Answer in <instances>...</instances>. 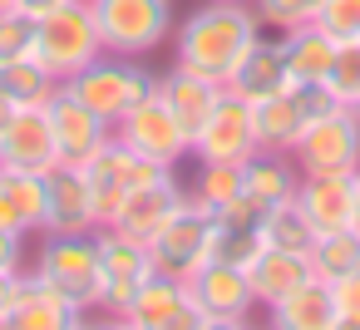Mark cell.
<instances>
[{
    "mask_svg": "<svg viewBox=\"0 0 360 330\" xmlns=\"http://www.w3.org/2000/svg\"><path fill=\"white\" fill-rule=\"evenodd\" d=\"M316 25H321V30H326L335 45L360 40V0H321Z\"/></svg>",
    "mask_w": 360,
    "mask_h": 330,
    "instance_id": "36",
    "label": "cell"
},
{
    "mask_svg": "<svg viewBox=\"0 0 360 330\" xmlns=\"http://www.w3.org/2000/svg\"><path fill=\"white\" fill-rule=\"evenodd\" d=\"M11 114H15V109H11L6 99H0V133H6V124H11Z\"/></svg>",
    "mask_w": 360,
    "mask_h": 330,
    "instance_id": "41",
    "label": "cell"
},
{
    "mask_svg": "<svg viewBox=\"0 0 360 330\" xmlns=\"http://www.w3.org/2000/svg\"><path fill=\"white\" fill-rule=\"evenodd\" d=\"M296 187H301V168H296V158H291V153L257 148V153L242 163V197H247L252 207H262V212H271V207L291 202V197H296Z\"/></svg>",
    "mask_w": 360,
    "mask_h": 330,
    "instance_id": "21",
    "label": "cell"
},
{
    "mask_svg": "<svg viewBox=\"0 0 360 330\" xmlns=\"http://www.w3.org/2000/svg\"><path fill=\"white\" fill-rule=\"evenodd\" d=\"M60 143H55V128L45 119V109H15L6 133H0V168L11 173H50L60 168Z\"/></svg>",
    "mask_w": 360,
    "mask_h": 330,
    "instance_id": "16",
    "label": "cell"
},
{
    "mask_svg": "<svg viewBox=\"0 0 360 330\" xmlns=\"http://www.w3.org/2000/svg\"><path fill=\"white\" fill-rule=\"evenodd\" d=\"M188 296L207 315V325H247L252 310H257V291H252L247 266H232V261H217V256H207L188 276Z\"/></svg>",
    "mask_w": 360,
    "mask_h": 330,
    "instance_id": "8",
    "label": "cell"
},
{
    "mask_svg": "<svg viewBox=\"0 0 360 330\" xmlns=\"http://www.w3.org/2000/svg\"><path fill=\"white\" fill-rule=\"evenodd\" d=\"M306 261H311V276H316V281H340V276L360 271V232H355V227L321 232Z\"/></svg>",
    "mask_w": 360,
    "mask_h": 330,
    "instance_id": "30",
    "label": "cell"
},
{
    "mask_svg": "<svg viewBox=\"0 0 360 330\" xmlns=\"http://www.w3.org/2000/svg\"><path fill=\"white\" fill-rule=\"evenodd\" d=\"M262 217H266L262 207H252L247 197H232L222 212H212V242H207V256L232 261V266H252L257 251L266 246Z\"/></svg>",
    "mask_w": 360,
    "mask_h": 330,
    "instance_id": "19",
    "label": "cell"
},
{
    "mask_svg": "<svg viewBox=\"0 0 360 330\" xmlns=\"http://www.w3.org/2000/svg\"><path fill=\"white\" fill-rule=\"evenodd\" d=\"M360 173V168H355ZM355 173H301L296 202L316 222V232L355 227Z\"/></svg>",
    "mask_w": 360,
    "mask_h": 330,
    "instance_id": "18",
    "label": "cell"
},
{
    "mask_svg": "<svg viewBox=\"0 0 360 330\" xmlns=\"http://www.w3.org/2000/svg\"><path fill=\"white\" fill-rule=\"evenodd\" d=\"M330 55H335V40H330L316 20H311V25H296V30H281V60H286V79H291V84H316V79H326Z\"/></svg>",
    "mask_w": 360,
    "mask_h": 330,
    "instance_id": "26",
    "label": "cell"
},
{
    "mask_svg": "<svg viewBox=\"0 0 360 330\" xmlns=\"http://www.w3.org/2000/svg\"><path fill=\"white\" fill-rule=\"evenodd\" d=\"M0 227L20 232V237L45 232V173L0 168Z\"/></svg>",
    "mask_w": 360,
    "mask_h": 330,
    "instance_id": "24",
    "label": "cell"
},
{
    "mask_svg": "<svg viewBox=\"0 0 360 330\" xmlns=\"http://www.w3.org/2000/svg\"><path fill=\"white\" fill-rule=\"evenodd\" d=\"M11 6H15V11H25V15H35V20H40V15H50V11H55V6H65V0H11Z\"/></svg>",
    "mask_w": 360,
    "mask_h": 330,
    "instance_id": "40",
    "label": "cell"
},
{
    "mask_svg": "<svg viewBox=\"0 0 360 330\" xmlns=\"http://www.w3.org/2000/svg\"><path fill=\"white\" fill-rule=\"evenodd\" d=\"M188 192H193L202 207L222 212L232 197H242V168H237V163H198V178H193Z\"/></svg>",
    "mask_w": 360,
    "mask_h": 330,
    "instance_id": "32",
    "label": "cell"
},
{
    "mask_svg": "<svg viewBox=\"0 0 360 330\" xmlns=\"http://www.w3.org/2000/svg\"><path fill=\"white\" fill-rule=\"evenodd\" d=\"M99 55H104V45H99V30H94V15H89V0H65V6H55L50 15H40L35 60L60 84L75 79L79 70H89Z\"/></svg>",
    "mask_w": 360,
    "mask_h": 330,
    "instance_id": "5",
    "label": "cell"
},
{
    "mask_svg": "<svg viewBox=\"0 0 360 330\" xmlns=\"http://www.w3.org/2000/svg\"><path fill=\"white\" fill-rule=\"evenodd\" d=\"M0 6H11V0H0Z\"/></svg>",
    "mask_w": 360,
    "mask_h": 330,
    "instance_id": "43",
    "label": "cell"
},
{
    "mask_svg": "<svg viewBox=\"0 0 360 330\" xmlns=\"http://www.w3.org/2000/svg\"><path fill=\"white\" fill-rule=\"evenodd\" d=\"M262 40V15L247 0H202L173 35V65L227 84L242 55Z\"/></svg>",
    "mask_w": 360,
    "mask_h": 330,
    "instance_id": "1",
    "label": "cell"
},
{
    "mask_svg": "<svg viewBox=\"0 0 360 330\" xmlns=\"http://www.w3.org/2000/svg\"><path fill=\"white\" fill-rule=\"evenodd\" d=\"M99 276H104L99 310L119 320L129 310V301L139 296V286L153 276V256H148L143 242H134V237H124L114 227H99Z\"/></svg>",
    "mask_w": 360,
    "mask_h": 330,
    "instance_id": "13",
    "label": "cell"
},
{
    "mask_svg": "<svg viewBox=\"0 0 360 330\" xmlns=\"http://www.w3.org/2000/svg\"><path fill=\"white\" fill-rule=\"evenodd\" d=\"M207 242H212V207H202L193 192L173 207V217L158 227V237L148 242V256L158 271L168 276H193L202 261H207Z\"/></svg>",
    "mask_w": 360,
    "mask_h": 330,
    "instance_id": "7",
    "label": "cell"
},
{
    "mask_svg": "<svg viewBox=\"0 0 360 330\" xmlns=\"http://www.w3.org/2000/svg\"><path fill=\"white\" fill-rule=\"evenodd\" d=\"M355 232H360V173H355Z\"/></svg>",
    "mask_w": 360,
    "mask_h": 330,
    "instance_id": "42",
    "label": "cell"
},
{
    "mask_svg": "<svg viewBox=\"0 0 360 330\" xmlns=\"http://www.w3.org/2000/svg\"><path fill=\"white\" fill-rule=\"evenodd\" d=\"M84 315L75 310V301H65L40 271H20V291H15V305H11V330H65V325H79Z\"/></svg>",
    "mask_w": 360,
    "mask_h": 330,
    "instance_id": "20",
    "label": "cell"
},
{
    "mask_svg": "<svg viewBox=\"0 0 360 330\" xmlns=\"http://www.w3.org/2000/svg\"><path fill=\"white\" fill-rule=\"evenodd\" d=\"M65 89H75L99 119L119 124L134 104H143L158 89V74L139 55H99L89 70H79L75 79H65Z\"/></svg>",
    "mask_w": 360,
    "mask_h": 330,
    "instance_id": "4",
    "label": "cell"
},
{
    "mask_svg": "<svg viewBox=\"0 0 360 330\" xmlns=\"http://www.w3.org/2000/svg\"><path fill=\"white\" fill-rule=\"evenodd\" d=\"M25 266H30L25 237H20V232H6V227H0V271H25Z\"/></svg>",
    "mask_w": 360,
    "mask_h": 330,
    "instance_id": "38",
    "label": "cell"
},
{
    "mask_svg": "<svg viewBox=\"0 0 360 330\" xmlns=\"http://www.w3.org/2000/svg\"><path fill=\"white\" fill-rule=\"evenodd\" d=\"M45 119H50V128H55V143H60V158H65V163H84L94 148H104V143L114 138V124L99 119V114H94L75 89H65V84L50 94Z\"/></svg>",
    "mask_w": 360,
    "mask_h": 330,
    "instance_id": "15",
    "label": "cell"
},
{
    "mask_svg": "<svg viewBox=\"0 0 360 330\" xmlns=\"http://www.w3.org/2000/svg\"><path fill=\"white\" fill-rule=\"evenodd\" d=\"M252 11L262 15V25H271L276 35L281 30H296V25H311L321 0H252Z\"/></svg>",
    "mask_w": 360,
    "mask_h": 330,
    "instance_id": "35",
    "label": "cell"
},
{
    "mask_svg": "<svg viewBox=\"0 0 360 330\" xmlns=\"http://www.w3.org/2000/svg\"><path fill=\"white\" fill-rule=\"evenodd\" d=\"M55 89H60V79H55L35 55H25V60H0V99H6L11 109H45Z\"/></svg>",
    "mask_w": 360,
    "mask_h": 330,
    "instance_id": "29",
    "label": "cell"
},
{
    "mask_svg": "<svg viewBox=\"0 0 360 330\" xmlns=\"http://www.w3.org/2000/svg\"><path fill=\"white\" fill-rule=\"evenodd\" d=\"M124 325H134V330H202L207 325V315L193 305V296H188V281L183 276H168V271H158L153 266V276L139 286V296L129 301V310L119 315Z\"/></svg>",
    "mask_w": 360,
    "mask_h": 330,
    "instance_id": "9",
    "label": "cell"
},
{
    "mask_svg": "<svg viewBox=\"0 0 360 330\" xmlns=\"http://www.w3.org/2000/svg\"><path fill=\"white\" fill-rule=\"evenodd\" d=\"M104 55L148 60L173 35V0H89Z\"/></svg>",
    "mask_w": 360,
    "mask_h": 330,
    "instance_id": "3",
    "label": "cell"
},
{
    "mask_svg": "<svg viewBox=\"0 0 360 330\" xmlns=\"http://www.w3.org/2000/svg\"><path fill=\"white\" fill-rule=\"evenodd\" d=\"M257 148H262V143H257L252 104L222 89L217 109H212L207 124L193 133V158H198V163H237V168H242Z\"/></svg>",
    "mask_w": 360,
    "mask_h": 330,
    "instance_id": "12",
    "label": "cell"
},
{
    "mask_svg": "<svg viewBox=\"0 0 360 330\" xmlns=\"http://www.w3.org/2000/svg\"><path fill=\"white\" fill-rule=\"evenodd\" d=\"M35 30L40 20L15 11V6H0V60H25L35 55Z\"/></svg>",
    "mask_w": 360,
    "mask_h": 330,
    "instance_id": "34",
    "label": "cell"
},
{
    "mask_svg": "<svg viewBox=\"0 0 360 330\" xmlns=\"http://www.w3.org/2000/svg\"><path fill=\"white\" fill-rule=\"evenodd\" d=\"M227 94H237V99H247V104H257V99H271V94H281V89H291V79H286V60H281V35L276 40H257L247 55H242V65L227 74V84H222Z\"/></svg>",
    "mask_w": 360,
    "mask_h": 330,
    "instance_id": "22",
    "label": "cell"
},
{
    "mask_svg": "<svg viewBox=\"0 0 360 330\" xmlns=\"http://www.w3.org/2000/svg\"><path fill=\"white\" fill-rule=\"evenodd\" d=\"M84 183H89V197H94V212H99V227L114 217V207L124 202V192L134 183H143L148 173H158V163H143L134 148H124L119 138H109L104 148H94L84 163H79Z\"/></svg>",
    "mask_w": 360,
    "mask_h": 330,
    "instance_id": "14",
    "label": "cell"
},
{
    "mask_svg": "<svg viewBox=\"0 0 360 330\" xmlns=\"http://www.w3.org/2000/svg\"><path fill=\"white\" fill-rule=\"evenodd\" d=\"M114 138H119L124 148H134L143 163H158V168H178L183 158H193V138H188V128L173 119V109L158 99V89H153L143 104H134V109L114 124Z\"/></svg>",
    "mask_w": 360,
    "mask_h": 330,
    "instance_id": "6",
    "label": "cell"
},
{
    "mask_svg": "<svg viewBox=\"0 0 360 330\" xmlns=\"http://www.w3.org/2000/svg\"><path fill=\"white\" fill-rule=\"evenodd\" d=\"M330 301H335V325L360 330V271L330 281Z\"/></svg>",
    "mask_w": 360,
    "mask_h": 330,
    "instance_id": "37",
    "label": "cell"
},
{
    "mask_svg": "<svg viewBox=\"0 0 360 330\" xmlns=\"http://www.w3.org/2000/svg\"><path fill=\"white\" fill-rule=\"evenodd\" d=\"M45 232H99V212L79 163H60L45 173Z\"/></svg>",
    "mask_w": 360,
    "mask_h": 330,
    "instance_id": "17",
    "label": "cell"
},
{
    "mask_svg": "<svg viewBox=\"0 0 360 330\" xmlns=\"http://www.w3.org/2000/svg\"><path fill=\"white\" fill-rule=\"evenodd\" d=\"M65 301H75L79 315L99 310L104 276H99V232H40V251L30 261Z\"/></svg>",
    "mask_w": 360,
    "mask_h": 330,
    "instance_id": "2",
    "label": "cell"
},
{
    "mask_svg": "<svg viewBox=\"0 0 360 330\" xmlns=\"http://www.w3.org/2000/svg\"><path fill=\"white\" fill-rule=\"evenodd\" d=\"M252 124H257V143L271 148V153H291V148L301 143V133L311 128L291 89H281V94H271V99H257V104H252Z\"/></svg>",
    "mask_w": 360,
    "mask_h": 330,
    "instance_id": "27",
    "label": "cell"
},
{
    "mask_svg": "<svg viewBox=\"0 0 360 330\" xmlns=\"http://www.w3.org/2000/svg\"><path fill=\"white\" fill-rule=\"evenodd\" d=\"M262 237H266V246H276V251H296V256H311V246H316V222L301 212V202L291 197V202H281V207H271L266 217H262Z\"/></svg>",
    "mask_w": 360,
    "mask_h": 330,
    "instance_id": "31",
    "label": "cell"
},
{
    "mask_svg": "<svg viewBox=\"0 0 360 330\" xmlns=\"http://www.w3.org/2000/svg\"><path fill=\"white\" fill-rule=\"evenodd\" d=\"M15 291H20V271H0V325L11 320V305H15Z\"/></svg>",
    "mask_w": 360,
    "mask_h": 330,
    "instance_id": "39",
    "label": "cell"
},
{
    "mask_svg": "<svg viewBox=\"0 0 360 330\" xmlns=\"http://www.w3.org/2000/svg\"><path fill=\"white\" fill-rule=\"evenodd\" d=\"M271 325L281 330H340L335 325V301H330V281H301L296 291H286L276 305H266Z\"/></svg>",
    "mask_w": 360,
    "mask_h": 330,
    "instance_id": "25",
    "label": "cell"
},
{
    "mask_svg": "<svg viewBox=\"0 0 360 330\" xmlns=\"http://www.w3.org/2000/svg\"><path fill=\"white\" fill-rule=\"evenodd\" d=\"M355 114H360V104H355Z\"/></svg>",
    "mask_w": 360,
    "mask_h": 330,
    "instance_id": "44",
    "label": "cell"
},
{
    "mask_svg": "<svg viewBox=\"0 0 360 330\" xmlns=\"http://www.w3.org/2000/svg\"><path fill=\"white\" fill-rule=\"evenodd\" d=\"M158 99L173 109V119L188 128V138L207 124V114L217 109V99H222V84L217 79H207V74H193V70H183V65H173L168 74H158Z\"/></svg>",
    "mask_w": 360,
    "mask_h": 330,
    "instance_id": "23",
    "label": "cell"
},
{
    "mask_svg": "<svg viewBox=\"0 0 360 330\" xmlns=\"http://www.w3.org/2000/svg\"><path fill=\"white\" fill-rule=\"evenodd\" d=\"M326 89L340 99V104H360V40H350V45H335V55H330V70H326Z\"/></svg>",
    "mask_w": 360,
    "mask_h": 330,
    "instance_id": "33",
    "label": "cell"
},
{
    "mask_svg": "<svg viewBox=\"0 0 360 330\" xmlns=\"http://www.w3.org/2000/svg\"><path fill=\"white\" fill-rule=\"evenodd\" d=\"M247 276H252V291H257V305L266 310V305H276L286 291H296L301 281H311V261L306 256H296V251H276V246H262L257 251V261L247 266Z\"/></svg>",
    "mask_w": 360,
    "mask_h": 330,
    "instance_id": "28",
    "label": "cell"
},
{
    "mask_svg": "<svg viewBox=\"0 0 360 330\" xmlns=\"http://www.w3.org/2000/svg\"><path fill=\"white\" fill-rule=\"evenodd\" d=\"M301 173H355L360 168V114L345 104L326 119H316L301 143L291 148Z\"/></svg>",
    "mask_w": 360,
    "mask_h": 330,
    "instance_id": "10",
    "label": "cell"
},
{
    "mask_svg": "<svg viewBox=\"0 0 360 330\" xmlns=\"http://www.w3.org/2000/svg\"><path fill=\"white\" fill-rule=\"evenodd\" d=\"M183 197H188V187L173 178V168H158V173H148L143 183H134V187L124 192V202L114 207V217H109L104 227H114V232H124V237H134V242L148 246Z\"/></svg>",
    "mask_w": 360,
    "mask_h": 330,
    "instance_id": "11",
    "label": "cell"
}]
</instances>
